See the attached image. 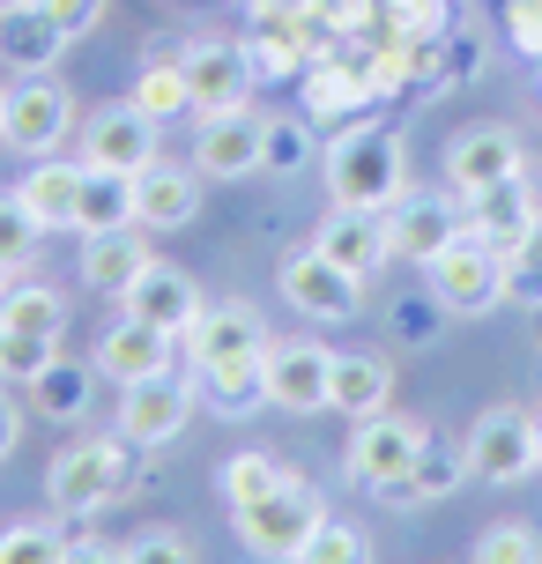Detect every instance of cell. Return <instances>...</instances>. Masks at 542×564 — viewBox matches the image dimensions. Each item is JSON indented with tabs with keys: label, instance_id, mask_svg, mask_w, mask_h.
Wrapping results in <instances>:
<instances>
[{
	"label": "cell",
	"instance_id": "40",
	"mask_svg": "<svg viewBox=\"0 0 542 564\" xmlns=\"http://www.w3.org/2000/svg\"><path fill=\"white\" fill-rule=\"evenodd\" d=\"M37 8H45V15L59 23V37L75 45V37H89V30L105 23V8H112V0H37Z\"/></svg>",
	"mask_w": 542,
	"mask_h": 564
},
{
	"label": "cell",
	"instance_id": "34",
	"mask_svg": "<svg viewBox=\"0 0 542 564\" xmlns=\"http://www.w3.org/2000/svg\"><path fill=\"white\" fill-rule=\"evenodd\" d=\"M67 557V542H59L53 520H15V528H0V564H59Z\"/></svg>",
	"mask_w": 542,
	"mask_h": 564
},
{
	"label": "cell",
	"instance_id": "26",
	"mask_svg": "<svg viewBox=\"0 0 542 564\" xmlns=\"http://www.w3.org/2000/svg\"><path fill=\"white\" fill-rule=\"evenodd\" d=\"M460 482H468V453H454V446H438V438H424L416 468H409L401 482H387L379 498H387V506H431V498H454Z\"/></svg>",
	"mask_w": 542,
	"mask_h": 564
},
{
	"label": "cell",
	"instance_id": "29",
	"mask_svg": "<svg viewBox=\"0 0 542 564\" xmlns=\"http://www.w3.org/2000/svg\"><path fill=\"white\" fill-rule=\"evenodd\" d=\"M89 371L97 365H67V357H53V365L30 379V401H37L53 423H83L89 416Z\"/></svg>",
	"mask_w": 542,
	"mask_h": 564
},
{
	"label": "cell",
	"instance_id": "21",
	"mask_svg": "<svg viewBox=\"0 0 542 564\" xmlns=\"http://www.w3.org/2000/svg\"><path fill=\"white\" fill-rule=\"evenodd\" d=\"M97 371L119 379V387L164 379V371H172V335H156V327H142V319L119 312V327H105V341H97Z\"/></svg>",
	"mask_w": 542,
	"mask_h": 564
},
{
	"label": "cell",
	"instance_id": "19",
	"mask_svg": "<svg viewBox=\"0 0 542 564\" xmlns=\"http://www.w3.org/2000/svg\"><path fill=\"white\" fill-rule=\"evenodd\" d=\"M194 216H200V171L194 164L134 171V224L142 230H186Z\"/></svg>",
	"mask_w": 542,
	"mask_h": 564
},
{
	"label": "cell",
	"instance_id": "47",
	"mask_svg": "<svg viewBox=\"0 0 542 564\" xmlns=\"http://www.w3.org/2000/svg\"><path fill=\"white\" fill-rule=\"evenodd\" d=\"M0 341H8V327H0Z\"/></svg>",
	"mask_w": 542,
	"mask_h": 564
},
{
	"label": "cell",
	"instance_id": "4",
	"mask_svg": "<svg viewBox=\"0 0 542 564\" xmlns=\"http://www.w3.org/2000/svg\"><path fill=\"white\" fill-rule=\"evenodd\" d=\"M319 520H327V506H319L313 490L290 476L283 490H268L260 506H238V535H246V550H253V557H268V564H297Z\"/></svg>",
	"mask_w": 542,
	"mask_h": 564
},
{
	"label": "cell",
	"instance_id": "36",
	"mask_svg": "<svg viewBox=\"0 0 542 564\" xmlns=\"http://www.w3.org/2000/svg\"><path fill=\"white\" fill-rule=\"evenodd\" d=\"M476 564H542V535L520 528V520H498L476 535Z\"/></svg>",
	"mask_w": 542,
	"mask_h": 564
},
{
	"label": "cell",
	"instance_id": "46",
	"mask_svg": "<svg viewBox=\"0 0 542 564\" xmlns=\"http://www.w3.org/2000/svg\"><path fill=\"white\" fill-rule=\"evenodd\" d=\"M0 105H8V89H0Z\"/></svg>",
	"mask_w": 542,
	"mask_h": 564
},
{
	"label": "cell",
	"instance_id": "7",
	"mask_svg": "<svg viewBox=\"0 0 542 564\" xmlns=\"http://www.w3.org/2000/svg\"><path fill=\"white\" fill-rule=\"evenodd\" d=\"M327 371H335V349L327 341H275L268 335V349H260V401H275V409H290V416H313V409H327Z\"/></svg>",
	"mask_w": 542,
	"mask_h": 564
},
{
	"label": "cell",
	"instance_id": "18",
	"mask_svg": "<svg viewBox=\"0 0 542 564\" xmlns=\"http://www.w3.org/2000/svg\"><path fill=\"white\" fill-rule=\"evenodd\" d=\"M253 349H268V327H260V312L246 305V297L208 305L194 327H186V357H194V371L230 365V357H253Z\"/></svg>",
	"mask_w": 542,
	"mask_h": 564
},
{
	"label": "cell",
	"instance_id": "3",
	"mask_svg": "<svg viewBox=\"0 0 542 564\" xmlns=\"http://www.w3.org/2000/svg\"><path fill=\"white\" fill-rule=\"evenodd\" d=\"M431 297L446 312H460V319H484V312H498L513 297V268H506V253H498L490 238L460 230L454 246L431 260Z\"/></svg>",
	"mask_w": 542,
	"mask_h": 564
},
{
	"label": "cell",
	"instance_id": "20",
	"mask_svg": "<svg viewBox=\"0 0 542 564\" xmlns=\"http://www.w3.org/2000/svg\"><path fill=\"white\" fill-rule=\"evenodd\" d=\"M149 238L142 224H119V230H83V282L89 290H105V297H127L149 268Z\"/></svg>",
	"mask_w": 542,
	"mask_h": 564
},
{
	"label": "cell",
	"instance_id": "45",
	"mask_svg": "<svg viewBox=\"0 0 542 564\" xmlns=\"http://www.w3.org/2000/svg\"><path fill=\"white\" fill-rule=\"evenodd\" d=\"M8 8H30V0H0V15H8Z\"/></svg>",
	"mask_w": 542,
	"mask_h": 564
},
{
	"label": "cell",
	"instance_id": "17",
	"mask_svg": "<svg viewBox=\"0 0 542 564\" xmlns=\"http://www.w3.org/2000/svg\"><path fill=\"white\" fill-rule=\"evenodd\" d=\"M313 246L335 260L343 275H357V282H371L387 260H394V246H387V216H371V208H335V216L313 230Z\"/></svg>",
	"mask_w": 542,
	"mask_h": 564
},
{
	"label": "cell",
	"instance_id": "30",
	"mask_svg": "<svg viewBox=\"0 0 542 564\" xmlns=\"http://www.w3.org/2000/svg\"><path fill=\"white\" fill-rule=\"evenodd\" d=\"M216 482H224L230 512H238V506H260L268 490H283V482H290V468L275 460V453H230V460H224V476H216Z\"/></svg>",
	"mask_w": 542,
	"mask_h": 564
},
{
	"label": "cell",
	"instance_id": "43",
	"mask_svg": "<svg viewBox=\"0 0 542 564\" xmlns=\"http://www.w3.org/2000/svg\"><path fill=\"white\" fill-rule=\"evenodd\" d=\"M15 446H23V409H15V401L0 394V460H8Z\"/></svg>",
	"mask_w": 542,
	"mask_h": 564
},
{
	"label": "cell",
	"instance_id": "6",
	"mask_svg": "<svg viewBox=\"0 0 542 564\" xmlns=\"http://www.w3.org/2000/svg\"><path fill=\"white\" fill-rule=\"evenodd\" d=\"M460 453H468V476L476 482H528L535 476V416L528 409H484V416L468 423V438H460Z\"/></svg>",
	"mask_w": 542,
	"mask_h": 564
},
{
	"label": "cell",
	"instance_id": "38",
	"mask_svg": "<svg viewBox=\"0 0 542 564\" xmlns=\"http://www.w3.org/2000/svg\"><path fill=\"white\" fill-rule=\"evenodd\" d=\"M53 357H59L53 335H8V341H0V387H30Z\"/></svg>",
	"mask_w": 542,
	"mask_h": 564
},
{
	"label": "cell",
	"instance_id": "5",
	"mask_svg": "<svg viewBox=\"0 0 542 564\" xmlns=\"http://www.w3.org/2000/svg\"><path fill=\"white\" fill-rule=\"evenodd\" d=\"M75 134V97L53 83V75H23L0 105V141L15 156H53L59 141Z\"/></svg>",
	"mask_w": 542,
	"mask_h": 564
},
{
	"label": "cell",
	"instance_id": "9",
	"mask_svg": "<svg viewBox=\"0 0 542 564\" xmlns=\"http://www.w3.org/2000/svg\"><path fill=\"white\" fill-rule=\"evenodd\" d=\"M528 156H520V134L513 127H460L446 141V186L460 200L468 194H490V186H506V178H528Z\"/></svg>",
	"mask_w": 542,
	"mask_h": 564
},
{
	"label": "cell",
	"instance_id": "8",
	"mask_svg": "<svg viewBox=\"0 0 542 564\" xmlns=\"http://www.w3.org/2000/svg\"><path fill=\"white\" fill-rule=\"evenodd\" d=\"M424 423L394 416V409H379V416H357V431H349V453L343 468L357 482H371V490H387V482H401L409 468H416V453H424Z\"/></svg>",
	"mask_w": 542,
	"mask_h": 564
},
{
	"label": "cell",
	"instance_id": "10",
	"mask_svg": "<svg viewBox=\"0 0 542 564\" xmlns=\"http://www.w3.org/2000/svg\"><path fill=\"white\" fill-rule=\"evenodd\" d=\"M119 312H127V319H142V327H156V335L186 341V327H194L200 312H208V297H200V282L186 275V268H164V260H149L142 282L119 297Z\"/></svg>",
	"mask_w": 542,
	"mask_h": 564
},
{
	"label": "cell",
	"instance_id": "27",
	"mask_svg": "<svg viewBox=\"0 0 542 564\" xmlns=\"http://www.w3.org/2000/svg\"><path fill=\"white\" fill-rule=\"evenodd\" d=\"M0 327L8 335H53L67 327V297L53 282H0Z\"/></svg>",
	"mask_w": 542,
	"mask_h": 564
},
{
	"label": "cell",
	"instance_id": "48",
	"mask_svg": "<svg viewBox=\"0 0 542 564\" xmlns=\"http://www.w3.org/2000/svg\"><path fill=\"white\" fill-rule=\"evenodd\" d=\"M0 282H8V268H0Z\"/></svg>",
	"mask_w": 542,
	"mask_h": 564
},
{
	"label": "cell",
	"instance_id": "11",
	"mask_svg": "<svg viewBox=\"0 0 542 564\" xmlns=\"http://www.w3.org/2000/svg\"><path fill=\"white\" fill-rule=\"evenodd\" d=\"M275 282H283V297H290L297 312H305V319H327V327H335V319H349V312L365 305V282L343 275V268L319 253V246L290 253L283 268H275Z\"/></svg>",
	"mask_w": 542,
	"mask_h": 564
},
{
	"label": "cell",
	"instance_id": "15",
	"mask_svg": "<svg viewBox=\"0 0 542 564\" xmlns=\"http://www.w3.org/2000/svg\"><path fill=\"white\" fill-rule=\"evenodd\" d=\"M260 134H268V119H253L246 105H238V112H200L194 171L200 178H253L260 171Z\"/></svg>",
	"mask_w": 542,
	"mask_h": 564
},
{
	"label": "cell",
	"instance_id": "2",
	"mask_svg": "<svg viewBox=\"0 0 542 564\" xmlns=\"http://www.w3.org/2000/svg\"><path fill=\"white\" fill-rule=\"evenodd\" d=\"M134 490V438H83V446H67L45 468V498H53L59 520H89V512H105L112 498Z\"/></svg>",
	"mask_w": 542,
	"mask_h": 564
},
{
	"label": "cell",
	"instance_id": "35",
	"mask_svg": "<svg viewBox=\"0 0 542 564\" xmlns=\"http://www.w3.org/2000/svg\"><path fill=\"white\" fill-rule=\"evenodd\" d=\"M37 238H45V230L30 224V208L15 194H0V268H8V275H23L30 260H37Z\"/></svg>",
	"mask_w": 542,
	"mask_h": 564
},
{
	"label": "cell",
	"instance_id": "25",
	"mask_svg": "<svg viewBox=\"0 0 542 564\" xmlns=\"http://www.w3.org/2000/svg\"><path fill=\"white\" fill-rule=\"evenodd\" d=\"M15 200L30 208L37 230H75V216H83V164H30Z\"/></svg>",
	"mask_w": 542,
	"mask_h": 564
},
{
	"label": "cell",
	"instance_id": "13",
	"mask_svg": "<svg viewBox=\"0 0 542 564\" xmlns=\"http://www.w3.org/2000/svg\"><path fill=\"white\" fill-rule=\"evenodd\" d=\"M194 423V387L186 379H142V387H119V438L134 446H172L178 431Z\"/></svg>",
	"mask_w": 542,
	"mask_h": 564
},
{
	"label": "cell",
	"instance_id": "32",
	"mask_svg": "<svg viewBox=\"0 0 542 564\" xmlns=\"http://www.w3.org/2000/svg\"><path fill=\"white\" fill-rule=\"evenodd\" d=\"M297 564H371V535L357 528V520H335V512H327V520L313 528V542H305V557H297Z\"/></svg>",
	"mask_w": 542,
	"mask_h": 564
},
{
	"label": "cell",
	"instance_id": "14",
	"mask_svg": "<svg viewBox=\"0 0 542 564\" xmlns=\"http://www.w3.org/2000/svg\"><path fill=\"white\" fill-rule=\"evenodd\" d=\"M83 164L97 171H149L156 164V119L127 97V105H105V112L83 127Z\"/></svg>",
	"mask_w": 542,
	"mask_h": 564
},
{
	"label": "cell",
	"instance_id": "24",
	"mask_svg": "<svg viewBox=\"0 0 542 564\" xmlns=\"http://www.w3.org/2000/svg\"><path fill=\"white\" fill-rule=\"evenodd\" d=\"M535 194H528V178H506V186H490V194H468V216L460 224L476 230V238H490L498 253H513L520 238L535 230Z\"/></svg>",
	"mask_w": 542,
	"mask_h": 564
},
{
	"label": "cell",
	"instance_id": "41",
	"mask_svg": "<svg viewBox=\"0 0 542 564\" xmlns=\"http://www.w3.org/2000/svg\"><path fill=\"white\" fill-rule=\"evenodd\" d=\"M506 268H513V290H520V297H542V216H535V230L520 238L513 253H506Z\"/></svg>",
	"mask_w": 542,
	"mask_h": 564
},
{
	"label": "cell",
	"instance_id": "22",
	"mask_svg": "<svg viewBox=\"0 0 542 564\" xmlns=\"http://www.w3.org/2000/svg\"><path fill=\"white\" fill-rule=\"evenodd\" d=\"M394 394V365L371 357V349H335V371H327V409H343L349 423L357 416H379Z\"/></svg>",
	"mask_w": 542,
	"mask_h": 564
},
{
	"label": "cell",
	"instance_id": "12",
	"mask_svg": "<svg viewBox=\"0 0 542 564\" xmlns=\"http://www.w3.org/2000/svg\"><path fill=\"white\" fill-rule=\"evenodd\" d=\"M178 75L194 89V112H238L246 89H253V59H246V45H230V37H194L178 53Z\"/></svg>",
	"mask_w": 542,
	"mask_h": 564
},
{
	"label": "cell",
	"instance_id": "39",
	"mask_svg": "<svg viewBox=\"0 0 542 564\" xmlns=\"http://www.w3.org/2000/svg\"><path fill=\"white\" fill-rule=\"evenodd\" d=\"M127 564H194V542L172 535V528H149V535L127 542Z\"/></svg>",
	"mask_w": 542,
	"mask_h": 564
},
{
	"label": "cell",
	"instance_id": "44",
	"mask_svg": "<svg viewBox=\"0 0 542 564\" xmlns=\"http://www.w3.org/2000/svg\"><path fill=\"white\" fill-rule=\"evenodd\" d=\"M535 468H542V416H535Z\"/></svg>",
	"mask_w": 542,
	"mask_h": 564
},
{
	"label": "cell",
	"instance_id": "37",
	"mask_svg": "<svg viewBox=\"0 0 542 564\" xmlns=\"http://www.w3.org/2000/svg\"><path fill=\"white\" fill-rule=\"evenodd\" d=\"M319 149L313 134L297 127V119H268V134H260V171H305Z\"/></svg>",
	"mask_w": 542,
	"mask_h": 564
},
{
	"label": "cell",
	"instance_id": "42",
	"mask_svg": "<svg viewBox=\"0 0 542 564\" xmlns=\"http://www.w3.org/2000/svg\"><path fill=\"white\" fill-rule=\"evenodd\" d=\"M59 564H127V550H112V542H67Z\"/></svg>",
	"mask_w": 542,
	"mask_h": 564
},
{
	"label": "cell",
	"instance_id": "28",
	"mask_svg": "<svg viewBox=\"0 0 542 564\" xmlns=\"http://www.w3.org/2000/svg\"><path fill=\"white\" fill-rule=\"evenodd\" d=\"M119 224H134V171L83 164V216H75V230H119Z\"/></svg>",
	"mask_w": 542,
	"mask_h": 564
},
{
	"label": "cell",
	"instance_id": "16",
	"mask_svg": "<svg viewBox=\"0 0 542 564\" xmlns=\"http://www.w3.org/2000/svg\"><path fill=\"white\" fill-rule=\"evenodd\" d=\"M460 230L468 224H460L438 194H401L394 208H387V246H394V260H416V268H431Z\"/></svg>",
	"mask_w": 542,
	"mask_h": 564
},
{
	"label": "cell",
	"instance_id": "23",
	"mask_svg": "<svg viewBox=\"0 0 542 564\" xmlns=\"http://www.w3.org/2000/svg\"><path fill=\"white\" fill-rule=\"evenodd\" d=\"M59 53H67V37H59V23L37 0L0 15V67H15V75H53Z\"/></svg>",
	"mask_w": 542,
	"mask_h": 564
},
{
	"label": "cell",
	"instance_id": "1",
	"mask_svg": "<svg viewBox=\"0 0 542 564\" xmlns=\"http://www.w3.org/2000/svg\"><path fill=\"white\" fill-rule=\"evenodd\" d=\"M319 164H327L335 208H371V216H387V208L409 194V156H401L394 127H349Z\"/></svg>",
	"mask_w": 542,
	"mask_h": 564
},
{
	"label": "cell",
	"instance_id": "33",
	"mask_svg": "<svg viewBox=\"0 0 542 564\" xmlns=\"http://www.w3.org/2000/svg\"><path fill=\"white\" fill-rule=\"evenodd\" d=\"M134 105H142L156 127H164V119H178V112H194V89H186V75H178V59H172V67H142Z\"/></svg>",
	"mask_w": 542,
	"mask_h": 564
},
{
	"label": "cell",
	"instance_id": "31",
	"mask_svg": "<svg viewBox=\"0 0 542 564\" xmlns=\"http://www.w3.org/2000/svg\"><path fill=\"white\" fill-rule=\"evenodd\" d=\"M200 387L216 394V409H224V416L260 409V349H253V357H230V365H208V371H200Z\"/></svg>",
	"mask_w": 542,
	"mask_h": 564
}]
</instances>
